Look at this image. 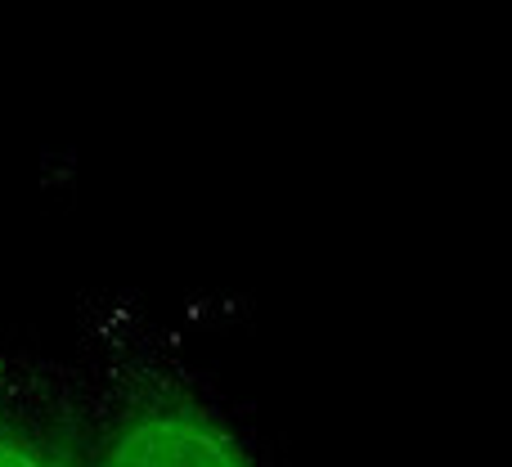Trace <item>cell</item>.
Listing matches in <instances>:
<instances>
[{"label":"cell","instance_id":"obj_1","mask_svg":"<svg viewBox=\"0 0 512 467\" xmlns=\"http://www.w3.org/2000/svg\"><path fill=\"white\" fill-rule=\"evenodd\" d=\"M68 360L86 414V467H252L270 459L243 405L131 292L81 301Z\"/></svg>","mask_w":512,"mask_h":467},{"label":"cell","instance_id":"obj_2","mask_svg":"<svg viewBox=\"0 0 512 467\" xmlns=\"http://www.w3.org/2000/svg\"><path fill=\"white\" fill-rule=\"evenodd\" d=\"M0 467H86V414L68 355L0 342Z\"/></svg>","mask_w":512,"mask_h":467}]
</instances>
